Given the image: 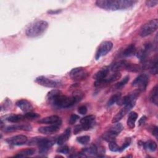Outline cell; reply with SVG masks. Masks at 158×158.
I'll use <instances>...</instances> for the list:
<instances>
[{
    "label": "cell",
    "mask_w": 158,
    "mask_h": 158,
    "mask_svg": "<svg viewBox=\"0 0 158 158\" xmlns=\"http://www.w3.org/2000/svg\"><path fill=\"white\" fill-rule=\"evenodd\" d=\"M46 99L50 104L59 108H68L77 102L72 96H67L63 94L61 91L56 89H54L48 93Z\"/></svg>",
    "instance_id": "obj_1"
},
{
    "label": "cell",
    "mask_w": 158,
    "mask_h": 158,
    "mask_svg": "<svg viewBox=\"0 0 158 158\" xmlns=\"http://www.w3.org/2000/svg\"><path fill=\"white\" fill-rule=\"evenodd\" d=\"M136 2V1L131 0H98L96 1V4L103 9L117 10L128 9Z\"/></svg>",
    "instance_id": "obj_2"
},
{
    "label": "cell",
    "mask_w": 158,
    "mask_h": 158,
    "mask_svg": "<svg viewBox=\"0 0 158 158\" xmlns=\"http://www.w3.org/2000/svg\"><path fill=\"white\" fill-rule=\"evenodd\" d=\"M48 23L45 20H38L31 23L26 29L27 36L35 38L42 35L48 28Z\"/></svg>",
    "instance_id": "obj_3"
},
{
    "label": "cell",
    "mask_w": 158,
    "mask_h": 158,
    "mask_svg": "<svg viewBox=\"0 0 158 158\" xmlns=\"http://www.w3.org/2000/svg\"><path fill=\"white\" fill-rule=\"evenodd\" d=\"M95 116L93 115H89L83 117L80 120V124L75 127L73 130V133L75 135L78 134L81 131H86L91 128L94 123Z\"/></svg>",
    "instance_id": "obj_4"
},
{
    "label": "cell",
    "mask_w": 158,
    "mask_h": 158,
    "mask_svg": "<svg viewBox=\"0 0 158 158\" xmlns=\"http://www.w3.org/2000/svg\"><path fill=\"white\" fill-rule=\"evenodd\" d=\"M158 27V20L152 19L145 23L139 29V35L141 37H146L154 33Z\"/></svg>",
    "instance_id": "obj_5"
},
{
    "label": "cell",
    "mask_w": 158,
    "mask_h": 158,
    "mask_svg": "<svg viewBox=\"0 0 158 158\" xmlns=\"http://www.w3.org/2000/svg\"><path fill=\"white\" fill-rule=\"evenodd\" d=\"M70 78L75 81L85 80L89 75L88 71L83 67H76L73 69L69 73Z\"/></svg>",
    "instance_id": "obj_6"
},
{
    "label": "cell",
    "mask_w": 158,
    "mask_h": 158,
    "mask_svg": "<svg viewBox=\"0 0 158 158\" xmlns=\"http://www.w3.org/2000/svg\"><path fill=\"white\" fill-rule=\"evenodd\" d=\"M149 82V77L145 74H140L132 81L131 85L137 88V89L139 91H144L147 88Z\"/></svg>",
    "instance_id": "obj_7"
},
{
    "label": "cell",
    "mask_w": 158,
    "mask_h": 158,
    "mask_svg": "<svg viewBox=\"0 0 158 158\" xmlns=\"http://www.w3.org/2000/svg\"><path fill=\"white\" fill-rule=\"evenodd\" d=\"M35 82L38 85L48 88H58L61 86V83L57 80H52L44 76H40L36 78Z\"/></svg>",
    "instance_id": "obj_8"
},
{
    "label": "cell",
    "mask_w": 158,
    "mask_h": 158,
    "mask_svg": "<svg viewBox=\"0 0 158 158\" xmlns=\"http://www.w3.org/2000/svg\"><path fill=\"white\" fill-rule=\"evenodd\" d=\"M55 141L48 138L39 137L36 145L39 148V152L41 154L46 153L54 144Z\"/></svg>",
    "instance_id": "obj_9"
},
{
    "label": "cell",
    "mask_w": 158,
    "mask_h": 158,
    "mask_svg": "<svg viewBox=\"0 0 158 158\" xmlns=\"http://www.w3.org/2000/svg\"><path fill=\"white\" fill-rule=\"evenodd\" d=\"M113 47V44L111 41H105L101 43L99 46L95 55V59L98 60L102 56H106L109 52L110 51Z\"/></svg>",
    "instance_id": "obj_10"
},
{
    "label": "cell",
    "mask_w": 158,
    "mask_h": 158,
    "mask_svg": "<svg viewBox=\"0 0 158 158\" xmlns=\"http://www.w3.org/2000/svg\"><path fill=\"white\" fill-rule=\"evenodd\" d=\"M139 92L140 91H138V89L135 90L130 93L127 95L123 96V98H120L117 103H118V105H124V106L127 104H131V103L135 104L136 99L139 96Z\"/></svg>",
    "instance_id": "obj_11"
},
{
    "label": "cell",
    "mask_w": 158,
    "mask_h": 158,
    "mask_svg": "<svg viewBox=\"0 0 158 158\" xmlns=\"http://www.w3.org/2000/svg\"><path fill=\"white\" fill-rule=\"evenodd\" d=\"M27 137L23 135H19L8 138L6 139V141L10 145L13 146H20L25 144L27 141Z\"/></svg>",
    "instance_id": "obj_12"
},
{
    "label": "cell",
    "mask_w": 158,
    "mask_h": 158,
    "mask_svg": "<svg viewBox=\"0 0 158 158\" xmlns=\"http://www.w3.org/2000/svg\"><path fill=\"white\" fill-rule=\"evenodd\" d=\"M135 103H131V104H129L124 106V107L112 118V123H114L118 122L126 115V114L135 106Z\"/></svg>",
    "instance_id": "obj_13"
},
{
    "label": "cell",
    "mask_w": 158,
    "mask_h": 158,
    "mask_svg": "<svg viewBox=\"0 0 158 158\" xmlns=\"http://www.w3.org/2000/svg\"><path fill=\"white\" fill-rule=\"evenodd\" d=\"M38 122L40 123L55 125L57 126H60L62 124V120L57 115H51L42 118L40 119Z\"/></svg>",
    "instance_id": "obj_14"
},
{
    "label": "cell",
    "mask_w": 158,
    "mask_h": 158,
    "mask_svg": "<svg viewBox=\"0 0 158 158\" xmlns=\"http://www.w3.org/2000/svg\"><path fill=\"white\" fill-rule=\"evenodd\" d=\"M15 104L21 110L25 113L31 112L33 109L31 104L27 99H20L16 102Z\"/></svg>",
    "instance_id": "obj_15"
},
{
    "label": "cell",
    "mask_w": 158,
    "mask_h": 158,
    "mask_svg": "<svg viewBox=\"0 0 158 158\" xmlns=\"http://www.w3.org/2000/svg\"><path fill=\"white\" fill-rule=\"evenodd\" d=\"M128 63V62L127 60H118V61L115 62L114 64H112L110 66L109 69L110 70H112L114 72H120V70L126 69V67H127Z\"/></svg>",
    "instance_id": "obj_16"
},
{
    "label": "cell",
    "mask_w": 158,
    "mask_h": 158,
    "mask_svg": "<svg viewBox=\"0 0 158 158\" xmlns=\"http://www.w3.org/2000/svg\"><path fill=\"white\" fill-rule=\"evenodd\" d=\"M59 130V126L55 125H50L49 126L41 127L38 128V131L43 134H52L57 132Z\"/></svg>",
    "instance_id": "obj_17"
},
{
    "label": "cell",
    "mask_w": 158,
    "mask_h": 158,
    "mask_svg": "<svg viewBox=\"0 0 158 158\" xmlns=\"http://www.w3.org/2000/svg\"><path fill=\"white\" fill-rule=\"evenodd\" d=\"M109 70L110 69L107 66H105L101 68L94 75L93 78L95 79V80H101L105 79L109 73Z\"/></svg>",
    "instance_id": "obj_18"
},
{
    "label": "cell",
    "mask_w": 158,
    "mask_h": 158,
    "mask_svg": "<svg viewBox=\"0 0 158 158\" xmlns=\"http://www.w3.org/2000/svg\"><path fill=\"white\" fill-rule=\"evenodd\" d=\"M70 136V128H67L57 139L56 143L58 145H63L69 138Z\"/></svg>",
    "instance_id": "obj_19"
},
{
    "label": "cell",
    "mask_w": 158,
    "mask_h": 158,
    "mask_svg": "<svg viewBox=\"0 0 158 158\" xmlns=\"http://www.w3.org/2000/svg\"><path fill=\"white\" fill-rule=\"evenodd\" d=\"M17 130H30L31 127L28 125H14L6 127L4 128L5 131H13Z\"/></svg>",
    "instance_id": "obj_20"
},
{
    "label": "cell",
    "mask_w": 158,
    "mask_h": 158,
    "mask_svg": "<svg viewBox=\"0 0 158 158\" xmlns=\"http://www.w3.org/2000/svg\"><path fill=\"white\" fill-rule=\"evenodd\" d=\"M138 118V114L136 112L132 111L130 112L128 114V119H127V125L130 128H134L135 126V122L137 120Z\"/></svg>",
    "instance_id": "obj_21"
},
{
    "label": "cell",
    "mask_w": 158,
    "mask_h": 158,
    "mask_svg": "<svg viewBox=\"0 0 158 158\" xmlns=\"http://www.w3.org/2000/svg\"><path fill=\"white\" fill-rule=\"evenodd\" d=\"M81 152L84 155H85L86 156H96L98 154V147L94 144H92L88 148H84L82 150Z\"/></svg>",
    "instance_id": "obj_22"
},
{
    "label": "cell",
    "mask_w": 158,
    "mask_h": 158,
    "mask_svg": "<svg viewBox=\"0 0 158 158\" xmlns=\"http://www.w3.org/2000/svg\"><path fill=\"white\" fill-rule=\"evenodd\" d=\"M149 99L151 102L157 106L158 104V87L156 85L151 90L149 94Z\"/></svg>",
    "instance_id": "obj_23"
},
{
    "label": "cell",
    "mask_w": 158,
    "mask_h": 158,
    "mask_svg": "<svg viewBox=\"0 0 158 158\" xmlns=\"http://www.w3.org/2000/svg\"><path fill=\"white\" fill-rule=\"evenodd\" d=\"M136 47L134 44H131L128 45L123 51V56L125 57H130L136 54Z\"/></svg>",
    "instance_id": "obj_24"
},
{
    "label": "cell",
    "mask_w": 158,
    "mask_h": 158,
    "mask_svg": "<svg viewBox=\"0 0 158 158\" xmlns=\"http://www.w3.org/2000/svg\"><path fill=\"white\" fill-rule=\"evenodd\" d=\"M117 135H118L115 134L113 131H111L108 130L107 131H106L104 133H103L102 138L105 141L109 143V142H111V141H115V139H116V137H117Z\"/></svg>",
    "instance_id": "obj_25"
},
{
    "label": "cell",
    "mask_w": 158,
    "mask_h": 158,
    "mask_svg": "<svg viewBox=\"0 0 158 158\" xmlns=\"http://www.w3.org/2000/svg\"><path fill=\"white\" fill-rule=\"evenodd\" d=\"M34 153H35V150L33 149H25L20 151L14 156L18 157H23L30 156L33 155Z\"/></svg>",
    "instance_id": "obj_26"
},
{
    "label": "cell",
    "mask_w": 158,
    "mask_h": 158,
    "mask_svg": "<svg viewBox=\"0 0 158 158\" xmlns=\"http://www.w3.org/2000/svg\"><path fill=\"white\" fill-rule=\"evenodd\" d=\"M143 145L144 146V148L151 151V152H154L157 149V144L156 143L153 141V140H149L145 143H144L143 144Z\"/></svg>",
    "instance_id": "obj_27"
},
{
    "label": "cell",
    "mask_w": 158,
    "mask_h": 158,
    "mask_svg": "<svg viewBox=\"0 0 158 158\" xmlns=\"http://www.w3.org/2000/svg\"><path fill=\"white\" fill-rule=\"evenodd\" d=\"M121 77V73L120 72H114V73L111 74L109 77H107L105 78L106 82L107 84L110 83L112 82L115 81L117 80H118V79H120V78Z\"/></svg>",
    "instance_id": "obj_28"
},
{
    "label": "cell",
    "mask_w": 158,
    "mask_h": 158,
    "mask_svg": "<svg viewBox=\"0 0 158 158\" xmlns=\"http://www.w3.org/2000/svg\"><path fill=\"white\" fill-rule=\"evenodd\" d=\"M24 116L20 114H12L8 116L6 120L12 123H17L23 119H24Z\"/></svg>",
    "instance_id": "obj_29"
},
{
    "label": "cell",
    "mask_w": 158,
    "mask_h": 158,
    "mask_svg": "<svg viewBox=\"0 0 158 158\" xmlns=\"http://www.w3.org/2000/svg\"><path fill=\"white\" fill-rule=\"evenodd\" d=\"M141 66L139 64H132L128 62L125 70L131 72H138L141 69Z\"/></svg>",
    "instance_id": "obj_30"
},
{
    "label": "cell",
    "mask_w": 158,
    "mask_h": 158,
    "mask_svg": "<svg viewBox=\"0 0 158 158\" xmlns=\"http://www.w3.org/2000/svg\"><path fill=\"white\" fill-rule=\"evenodd\" d=\"M123 128V127L122 125V123L119 122H116V123H114V125L109 128V130L113 131L117 135H118L122 131Z\"/></svg>",
    "instance_id": "obj_31"
},
{
    "label": "cell",
    "mask_w": 158,
    "mask_h": 158,
    "mask_svg": "<svg viewBox=\"0 0 158 158\" xmlns=\"http://www.w3.org/2000/svg\"><path fill=\"white\" fill-rule=\"evenodd\" d=\"M121 98V93H116L113 94L108 100L107 102V107H110L111 106H112L114 104L117 102V101L120 99V98Z\"/></svg>",
    "instance_id": "obj_32"
},
{
    "label": "cell",
    "mask_w": 158,
    "mask_h": 158,
    "mask_svg": "<svg viewBox=\"0 0 158 158\" xmlns=\"http://www.w3.org/2000/svg\"><path fill=\"white\" fill-rule=\"evenodd\" d=\"M72 96L75 99L77 102H78L83 99L84 96V93L80 90H77L73 92Z\"/></svg>",
    "instance_id": "obj_33"
},
{
    "label": "cell",
    "mask_w": 158,
    "mask_h": 158,
    "mask_svg": "<svg viewBox=\"0 0 158 158\" xmlns=\"http://www.w3.org/2000/svg\"><path fill=\"white\" fill-rule=\"evenodd\" d=\"M89 140H90V137L88 135L81 136H79L77 138V141L81 144H87L89 141Z\"/></svg>",
    "instance_id": "obj_34"
},
{
    "label": "cell",
    "mask_w": 158,
    "mask_h": 158,
    "mask_svg": "<svg viewBox=\"0 0 158 158\" xmlns=\"http://www.w3.org/2000/svg\"><path fill=\"white\" fill-rule=\"evenodd\" d=\"M109 148L112 152H120V146L117 145L115 141L109 142Z\"/></svg>",
    "instance_id": "obj_35"
},
{
    "label": "cell",
    "mask_w": 158,
    "mask_h": 158,
    "mask_svg": "<svg viewBox=\"0 0 158 158\" xmlns=\"http://www.w3.org/2000/svg\"><path fill=\"white\" fill-rule=\"evenodd\" d=\"M129 78H130V77L129 76H126L120 82L117 83L115 87L117 88V89H118V88H122V86H123L126 83H127V82L129 81Z\"/></svg>",
    "instance_id": "obj_36"
},
{
    "label": "cell",
    "mask_w": 158,
    "mask_h": 158,
    "mask_svg": "<svg viewBox=\"0 0 158 158\" xmlns=\"http://www.w3.org/2000/svg\"><path fill=\"white\" fill-rule=\"evenodd\" d=\"M24 118H27V119H34L40 117V115L37 113L35 112H29L25 113L24 115Z\"/></svg>",
    "instance_id": "obj_37"
},
{
    "label": "cell",
    "mask_w": 158,
    "mask_h": 158,
    "mask_svg": "<svg viewBox=\"0 0 158 158\" xmlns=\"http://www.w3.org/2000/svg\"><path fill=\"white\" fill-rule=\"evenodd\" d=\"M131 143V139L130 138H127L124 142L123 143L122 145L120 147V152L123 151L126 148H127Z\"/></svg>",
    "instance_id": "obj_38"
},
{
    "label": "cell",
    "mask_w": 158,
    "mask_h": 158,
    "mask_svg": "<svg viewBox=\"0 0 158 158\" xmlns=\"http://www.w3.org/2000/svg\"><path fill=\"white\" fill-rule=\"evenodd\" d=\"M80 118V117L77 115V114H72L70 117H69V123L71 125L72 124H74L78 119Z\"/></svg>",
    "instance_id": "obj_39"
},
{
    "label": "cell",
    "mask_w": 158,
    "mask_h": 158,
    "mask_svg": "<svg viewBox=\"0 0 158 158\" xmlns=\"http://www.w3.org/2000/svg\"><path fill=\"white\" fill-rule=\"evenodd\" d=\"M69 151V148L67 146H62L57 149V152L62 154H67Z\"/></svg>",
    "instance_id": "obj_40"
},
{
    "label": "cell",
    "mask_w": 158,
    "mask_h": 158,
    "mask_svg": "<svg viewBox=\"0 0 158 158\" xmlns=\"http://www.w3.org/2000/svg\"><path fill=\"white\" fill-rule=\"evenodd\" d=\"M158 3V1L157 0H149V1H146V4L147 6L148 7H154L156 6Z\"/></svg>",
    "instance_id": "obj_41"
},
{
    "label": "cell",
    "mask_w": 158,
    "mask_h": 158,
    "mask_svg": "<svg viewBox=\"0 0 158 158\" xmlns=\"http://www.w3.org/2000/svg\"><path fill=\"white\" fill-rule=\"evenodd\" d=\"M87 107L85 106H81L78 109V112L81 115H85L87 112Z\"/></svg>",
    "instance_id": "obj_42"
},
{
    "label": "cell",
    "mask_w": 158,
    "mask_h": 158,
    "mask_svg": "<svg viewBox=\"0 0 158 158\" xmlns=\"http://www.w3.org/2000/svg\"><path fill=\"white\" fill-rule=\"evenodd\" d=\"M151 133L153 135H154L156 138H157V127L152 126L151 128Z\"/></svg>",
    "instance_id": "obj_43"
},
{
    "label": "cell",
    "mask_w": 158,
    "mask_h": 158,
    "mask_svg": "<svg viewBox=\"0 0 158 158\" xmlns=\"http://www.w3.org/2000/svg\"><path fill=\"white\" fill-rule=\"evenodd\" d=\"M61 12V10H59V9H57V10H49L48 11V14H58L59 12Z\"/></svg>",
    "instance_id": "obj_44"
},
{
    "label": "cell",
    "mask_w": 158,
    "mask_h": 158,
    "mask_svg": "<svg viewBox=\"0 0 158 158\" xmlns=\"http://www.w3.org/2000/svg\"><path fill=\"white\" fill-rule=\"evenodd\" d=\"M146 120V116L144 115V116L141 117V118L139 120V125H141L142 124H143L145 122Z\"/></svg>",
    "instance_id": "obj_45"
}]
</instances>
